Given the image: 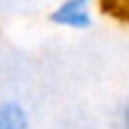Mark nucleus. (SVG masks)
I'll return each instance as SVG.
<instances>
[{
    "instance_id": "1",
    "label": "nucleus",
    "mask_w": 129,
    "mask_h": 129,
    "mask_svg": "<svg viewBox=\"0 0 129 129\" xmlns=\"http://www.w3.org/2000/svg\"><path fill=\"white\" fill-rule=\"evenodd\" d=\"M93 5L96 0H62L50 12V22L64 29H88L93 24Z\"/></svg>"
},
{
    "instance_id": "2",
    "label": "nucleus",
    "mask_w": 129,
    "mask_h": 129,
    "mask_svg": "<svg viewBox=\"0 0 129 129\" xmlns=\"http://www.w3.org/2000/svg\"><path fill=\"white\" fill-rule=\"evenodd\" d=\"M0 129H29V112L22 103H0Z\"/></svg>"
},
{
    "instance_id": "3",
    "label": "nucleus",
    "mask_w": 129,
    "mask_h": 129,
    "mask_svg": "<svg viewBox=\"0 0 129 129\" xmlns=\"http://www.w3.org/2000/svg\"><path fill=\"white\" fill-rule=\"evenodd\" d=\"M122 129H129V103H127L124 112H122Z\"/></svg>"
}]
</instances>
